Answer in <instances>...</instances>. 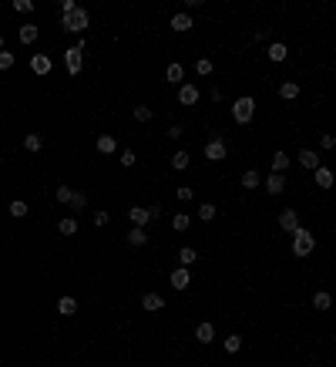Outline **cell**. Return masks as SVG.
<instances>
[{"label": "cell", "mask_w": 336, "mask_h": 367, "mask_svg": "<svg viewBox=\"0 0 336 367\" xmlns=\"http://www.w3.org/2000/svg\"><path fill=\"white\" fill-rule=\"evenodd\" d=\"M88 10L84 7H78L74 14H61V31H67V34H81V31H88Z\"/></svg>", "instance_id": "1"}, {"label": "cell", "mask_w": 336, "mask_h": 367, "mask_svg": "<svg viewBox=\"0 0 336 367\" xmlns=\"http://www.w3.org/2000/svg\"><path fill=\"white\" fill-rule=\"evenodd\" d=\"M84 48H88V44L78 41V44H71V48L64 51V67H67V74H81V71H84Z\"/></svg>", "instance_id": "2"}, {"label": "cell", "mask_w": 336, "mask_h": 367, "mask_svg": "<svg viewBox=\"0 0 336 367\" xmlns=\"http://www.w3.org/2000/svg\"><path fill=\"white\" fill-rule=\"evenodd\" d=\"M232 118H235V125H249L252 118H256V98H235V105H232Z\"/></svg>", "instance_id": "3"}, {"label": "cell", "mask_w": 336, "mask_h": 367, "mask_svg": "<svg viewBox=\"0 0 336 367\" xmlns=\"http://www.w3.org/2000/svg\"><path fill=\"white\" fill-rule=\"evenodd\" d=\"M313 249H316V239H313L309 229H299V233H293V256H309Z\"/></svg>", "instance_id": "4"}, {"label": "cell", "mask_w": 336, "mask_h": 367, "mask_svg": "<svg viewBox=\"0 0 336 367\" xmlns=\"http://www.w3.org/2000/svg\"><path fill=\"white\" fill-rule=\"evenodd\" d=\"M202 155H205L208 162H222L229 152H225V142H222V139H208L205 148H202Z\"/></svg>", "instance_id": "5"}, {"label": "cell", "mask_w": 336, "mask_h": 367, "mask_svg": "<svg viewBox=\"0 0 336 367\" xmlns=\"http://www.w3.org/2000/svg\"><path fill=\"white\" fill-rule=\"evenodd\" d=\"M279 229L282 233H299V229H303L299 226V212L296 209H282L279 212Z\"/></svg>", "instance_id": "6"}, {"label": "cell", "mask_w": 336, "mask_h": 367, "mask_svg": "<svg viewBox=\"0 0 336 367\" xmlns=\"http://www.w3.org/2000/svg\"><path fill=\"white\" fill-rule=\"evenodd\" d=\"M168 24H172V31H175V34H185V31H192V24H195V17L188 14V10H178V14L172 17V20H168Z\"/></svg>", "instance_id": "7"}, {"label": "cell", "mask_w": 336, "mask_h": 367, "mask_svg": "<svg viewBox=\"0 0 336 367\" xmlns=\"http://www.w3.org/2000/svg\"><path fill=\"white\" fill-rule=\"evenodd\" d=\"M128 219H131V226L145 229L148 222H152V216H148V205H131V209H128Z\"/></svg>", "instance_id": "8"}, {"label": "cell", "mask_w": 336, "mask_h": 367, "mask_svg": "<svg viewBox=\"0 0 336 367\" xmlns=\"http://www.w3.org/2000/svg\"><path fill=\"white\" fill-rule=\"evenodd\" d=\"M262 186H266V192H269V196H279L282 189H286V175L272 172V175H266V179H262Z\"/></svg>", "instance_id": "9"}, {"label": "cell", "mask_w": 336, "mask_h": 367, "mask_svg": "<svg viewBox=\"0 0 336 367\" xmlns=\"http://www.w3.org/2000/svg\"><path fill=\"white\" fill-rule=\"evenodd\" d=\"M199 98H202V95H199V88H195V84H182V88H178V105L192 108Z\"/></svg>", "instance_id": "10"}, {"label": "cell", "mask_w": 336, "mask_h": 367, "mask_svg": "<svg viewBox=\"0 0 336 367\" xmlns=\"http://www.w3.org/2000/svg\"><path fill=\"white\" fill-rule=\"evenodd\" d=\"M172 286H175V290H188V286H192V273H188V269L185 266H178V269H172Z\"/></svg>", "instance_id": "11"}, {"label": "cell", "mask_w": 336, "mask_h": 367, "mask_svg": "<svg viewBox=\"0 0 336 367\" xmlns=\"http://www.w3.org/2000/svg\"><path fill=\"white\" fill-rule=\"evenodd\" d=\"M266 57H269V61H276V64H279V61H286L289 57V48L282 41H272L269 48H266Z\"/></svg>", "instance_id": "12"}, {"label": "cell", "mask_w": 336, "mask_h": 367, "mask_svg": "<svg viewBox=\"0 0 336 367\" xmlns=\"http://www.w3.org/2000/svg\"><path fill=\"white\" fill-rule=\"evenodd\" d=\"M313 175H316V186H320V189H333V186H336L333 169H326V165H320V169L313 172Z\"/></svg>", "instance_id": "13"}, {"label": "cell", "mask_w": 336, "mask_h": 367, "mask_svg": "<svg viewBox=\"0 0 336 367\" xmlns=\"http://www.w3.org/2000/svg\"><path fill=\"white\" fill-rule=\"evenodd\" d=\"M94 148L101 152V155H114V152H118V142H114V135H98Z\"/></svg>", "instance_id": "14"}, {"label": "cell", "mask_w": 336, "mask_h": 367, "mask_svg": "<svg viewBox=\"0 0 336 367\" xmlns=\"http://www.w3.org/2000/svg\"><path fill=\"white\" fill-rule=\"evenodd\" d=\"M299 169H306V172H316L320 169V152H299Z\"/></svg>", "instance_id": "15"}, {"label": "cell", "mask_w": 336, "mask_h": 367, "mask_svg": "<svg viewBox=\"0 0 336 367\" xmlns=\"http://www.w3.org/2000/svg\"><path fill=\"white\" fill-rule=\"evenodd\" d=\"M31 71L40 74V78H44V74H51V57H47V54H34V57H31Z\"/></svg>", "instance_id": "16"}, {"label": "cell", "mask_w": 336, "mask_h": 367, "mask_svg": "<svg viewBox=\"0 0 336 367\" xmlns=\"http://www.w3.org/2000/svg\"><path fill=\"white\" fill-rule=\"evenodd\" d=\"M57 313L61 317H74L78 313V300L74 296H57Z\"/></svg>", "instance_id": "17"}, {"label": "cell", "mask_w": 336, "mask_h": 367, "mask_svg": "<svg viewBox=\"0 0 336 367\" xmlns=\"http://www.w3.org/2000/svg\"><path fill=\"white\" fill-rule=\"evenodd\" d=\"M195 340H199V343H212V340H215V327L208 324V320H205V324H199V327H195Z\"/></svg>", "instance_id": "18"}, {"label": "cell", "mask_w": 336, "mask_h": 367, "mask_svg": "<svg viewBox=\"0 0 336 367\" xmlns=\"http://www.w3.org/2000/svg\"><path fill=\"white\" fill-rule=\"evenodd\" d=\"M293 165V158L286 155V152H272V172H279V175H286V169Z\"/></svg>", "instance_id": "19"}, {"label": "cell", "mask_w": 336, "mask_h": 367, "mask_svg": "<svg viewBox=\"0 0 336 367\" xmlns=\"http://www.w3.org/2000/svg\"><path fill=\"white\" fill-rule=\"evenodd\" d=\"M165 78H168V84H182V78H185V67L178 64V61H172V64L165 67Z\"/></svg>", "instance_id": "20"}, {"label": "cell", "mask_w": 336, "mask_h": 367, "mask_svg": "<svg viewBox=\"0 0 336 367\" xmlns=\"http://www.w3.org/2000/svg\"><path fill=\"white\" fill-rule=\"evenodd\" d=\"M141 307H145L148 313H155V310H161V307H165V300H161L158 293H145V296H141Z\"/></svg>", "instance_id": "21"}, {"label": "cell", "mask_w": 336, "mask_h": 367, "mask_svg": "<svg viewBox=\"0 0 336 367\" xmlns=\"http://www.w3.org/2000/svg\"><path fill=\"white\" fill-rule=\"evenodd\" d=\"M17 34H20V44H34V41H37V24H20V31H17Z\"/></svg>", "instance_id": "22"}, {"label": "cell", "mask_w": 336, "mask_h": 367, "mask_svg": "<svg viewBox=\"0 0 336 367\" xmlns=\"http://www.w3.org/2000/svg\"><path fill=\"white\" fill-rule=\"evenodd\" d=\"M195 260H199V253H195L192 246H182V249H178V266H185V269H188Z\"/></svg>", "instance_id": "23"}, {"label": "cell", "mask_w": 336, "mask_h": 367, "mask_svg": "<svg viewBox=\"0 0 336 367\" xmlns=\"http://www.w3.org/2000/svg\"><path fill=\"white\" fill-rule=\"evenodd\" d=\"M57 233H61V236H74V233H78V219H74V216H64V219L57 222Z\"/></svg>", "instance_id": "24"}, {"label": "cell", "mask_w": 336, "mask_h": 367, "mask_svg": "<svg viewBox=\"0 0 336 367\" xmlns=\"http://www.w3.org/2000/svg\"><path fill=\"white\" fill-rule=\"evenodd\" d=\"M279 98H282V101H296V98H299V84H296V81H286V84L279 88Z\"/></svg>", "instance_id": "25"}, {"label": "cell", "mask_w": 336, "mask_h": 367, "mask_svg": "<svg viewBox=\"0 0 336 367\" xmlns=\"http://www.w3.org/2000/svg\"><path fill=\"white\" fill-rule=\"evenodd\" d=\"M313 307H316V310H329V307H333V293L320 290V293L313 296Z\"/></svg>", "instance_id": "26"}, {"label": "cell", "mask_w": 336, "mask_h": 367, "mask_svg": "<svg viewBox=\"0 0 336 367\" xmlns=\"http://www.w3.org/2000/svg\"><path fill=\"white\" fill-rule=\"evenodd\" d=\"M88 209V192H81V189H74V199H71V212H84Z\"/></svg>", "instance_id": "27"}, {"label": "cell", "mask_w": 336, "mask_h": 367, "mask_svg": "<svg viewBox=\"0 0 336 367\" xmlns=\"http://www.w3.org/2000/svg\"><path fill=\"white\" fill-rule=\"evenodd\" d=\"M24 148L27 152H40V148H44V139H40L37 131H31V135H24Z\"/></svg>", "instance_id": "28"}, {"label": "cell", "mask_w": 336, "mask_h": 367, "mask_svg": "<svg viewBox=\"0 0 336 367\" xmlns=\"http://www.w3.org/2000/svg\"><path fill=\"white\" fill-rule=\"evenodd\" d=\"M128 243H131V246H145V243H148V233H145V229H138V226H131V229H128Z\"/></svg>", "instance_id": "29"}, {"label": "cell", "mask_w": 336, "mask_h": 367, "mask_svg": "<svg viewBox=\"0 0 336 367\" xmlns=\"http://www.w3.org/2000/svg\"><path fill=\"white\" fill-rule=\"evenodd\" d=\"M242 189H256V186H262V175H259V172H252V169H249L246 172V175H242Z\"/></svg>", "instance_id": "30"}, {"label": "cell", "mask_w": 336, "mask_h": 367, "mask_svg": "<svg viewBox=\"0 0 336 367\" xmlns=\"http://www.w3.org/2000/svg\"><path fill=\"white\" fill-rule=\"evenodd\" d=\"M54 199H57L61 205H71V199H74V189H71V186H57Z\"/></svg>", "instance_id": "31"}, {"label": "cell", "mask_w": 336, "mask_h": 367, "mask_svg": "<svg viewBox=\"0 0 336 367\" xmlns=\"http://www.w3.org/2000/svg\"><path fill=\"white\" fill-rule=\"evenodd\" d=\"M222 347H225V354H239V347H242V337L239 334H229L222 340Z\"/></svg>", "instance_id": "32"}, {"label": "cell", "mask_w": 336, "mask_h": 367, "mask_svg": "<svg viewBox=\"0 0 336 367\" xmlns=\"http://www.w3.org/2000/svg\"><path fill=\"white\" fill-rule=\"evenodd\" d=\"M27 209H31V205H27L24 199H14V202H10V216H14V219H24Z\"/></svg>", "instance_id": "33"}, {"label": "cell", "mask_w": 336, "mask_h": 367, "mask_svg": "<svg viewBox=\"0 0 336 367\" xmlns=\"http://www.w3.org/2000/svg\"><path fill=\"white\" fill-rule=\"evenodd\" d=\"M188 226H192V219H188L185 212H178V216H172V229H175V233H185Z\"/></svg>", "instance_id": "34"}, {"label": "cell", "mask_w": 336, "mask_h": 367, "mask_svg": "<svg viewBox=\"0 0 336 367\" xmlns=\"http://www.w3.org/2000/svg\"><path fill=\"white\" fill-rule=\"evenodd\" d=\"M215 212H219V209H215L212 202H202V205H199V219H202V222H212V219H215Z\"/></svg>", "instance_id": "35"}, {"label": "cell", "mask_w": 336, "mask_h": 367, "mask_svg": "<svg viewBox=\"0 0 336 367\" xmlns=\"http://www.w3.org/2000/svg\"><path fill=\"white\" fill-rule=\"evenodd\" d=\"M131 114H135V122H152V108H148V105H135V111H131Z\"/></svg>", "instance_id": "36"}, {"label": "cell", "mask_w": 336, "mask_h": 367, "mask_svg": "<svg viewBox=\"0 0 336 367\" xmlns=\"http://www.w3.org/2000/svg\"><path fill=\"white\" fill-rule=\"evenodd\" d=\"M172 169H175V172L188 169V152H175V155H172Z\"/></svg>", "instance_id": "37"}, {"label": "cell", "mask_w": 336, "mask_h": 367, "mask_svg": "<svg viewBox=\"0 0 336 367\" xmlns=\"http://www.w3.org/2000/svg\"><path fill=\"white\" fill-rule=\"evenodd\" d=\"M17 64V57H14V51H0V71H10V67Z\"/></svg>", "instance_id": "38"}, {"label": "cell", "mask_w": 336, "mask_h": 367, "mask_svg": "<svg viewBox=\"0 0 336 367\" xmlns=\"http://www.w3.org/2000/svg\"><path fill=\"white\" fill-rule=\"evenodd\" d=\"M195 74H202V78H208V74H212V61H208V57H202L199 64H195Z\"/></svg>", "instance_id": "39"}, {"label": "cell", "mask_w": 336, "mask_h": 367, "mask_svg": "<svg viewBox=\"0 0 336 367\" xmlns=\"http://www.w3.org/2000/svg\"><path fill=\"white\" fill-rule=\"evenodd\" d=\"M175 196H178V202H192V199H195V192H192L188 186H178V192H175Z\"/></svg>", "instance_id": "40"}, {"label": "cell", "mask_w": 336, "mask_h": 367, "mask_svg": "<svg viewBox=\"0 0 336 367\" xmlns=\"http://www.w3.org/2000/svg\"><path fill=\"white\" fill-rule=\"evenodd\" d=\"M320 148H323V152L336 148V135H329V131H326V135H320Z\"/></svg>", "instance_id": "41"}, {"label": "cell", "mask_w": 336, "mask_h": 367, "mask_svg": "<svg viewBox=\"0 0 336 367\" xmlns=\"http://www.w3.org/2000/svg\"><path fill=\"white\" fill-rule=\"evenodd\" d=\"M135 162H138V155L131 152V148H125V152H121V165H125V169H131Z\"/></svg>", "instance_id": "42"}, {"label": "cell", "mask_w": 336, "mask_h": 367, "mask_svg": "<svg viewBox=\"0 0 336 367\" xmlns=\"http://www.w3.org/2000/svg\"><path fill=\"white\" fill-rule=\"evenodd\" d=\"M14 10H17V14H31L34 4H31V0H14Z\"/></svg>", "instance_id": "43"}, {"label": "cell", "mask_w": 336, "mask_h": 367, "mask_svg": "<svg viewBox=\"0 0 336 367\" xmlns=\"http://www.w3.org/2000/svg\"><path fill=\"white\" fill-rule=\"evenodd\" d=\"M108 219H111V216H108L104 209H98V212H94V226H98V229H101V226H108Z\"/></svg>", "instance_id": "44"}, {"label": "cell", "mask_w": 336, "mask_h": 367, "mask_svg": "<svg viewBox=\"0 0 336 367\" xmlns=\"http://www.w3.org/2000/svg\"><path fill=\"white\" fill-rule=\"evenodd\" d=\"M74 10H78L74 0H61V14H74Z\"/></svg>", "instance_id": "45"}, {"label": "cell", "mask_w": 336, "mask_h": 367, "mask_svg": "<svg viewBox=\"0 0 336 367\" xmlns=\"http://www.w3.org/2000/svg\"><path fill=\"white\" fill-rule=\"evenodd\" d=\"M182 125H168V139H182Z\"/></svg>", "instance_id": "46"}, {"label": "cell", "mask_w": 336, "mask_h": 367, "mask_svg": "<svg viewBox=\"0 0 336 367\" xmlns=\"http://www.w3.org/2000/svg\"><path fill=\"white\" fill-rule=\"evenodd\" d=\"M148 216H152V219H161L165 212H161V205H148Z\"/></svg>", "instance_id": "47"}, {"label": "cell", "mask_w": 336, "mask_h": 367, "mask_svg": "<svg viewBox=\"0 0 336 367\" xmlns=\"http://www.w3.org/2000/svg\"><path fill=\"white\" fill-rule=\"evenodd\" d=\"M0 51H4V34H0Z\"/></svg>", "instance_id": "48"}]
</instances>
